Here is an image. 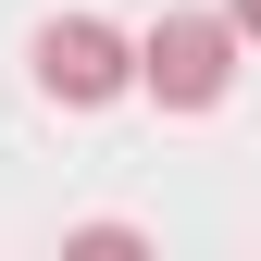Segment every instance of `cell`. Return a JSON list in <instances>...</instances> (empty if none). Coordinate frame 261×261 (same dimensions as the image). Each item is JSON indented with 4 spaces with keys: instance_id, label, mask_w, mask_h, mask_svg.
Returning <instances> with one entry per match:
<instances>
[{
    "instance_id": "7a4b0ae2",
    "label": "cell",
    "mask_w": 261,
    "mask_h": 261,
    "mask_svg": "<svg viewBox=\"0 0 261 261\" xmlns=\"http://www.w3.org/2000/svg\"><path fill=\"white\" fill-rule=\"evenodd\" d=\"M38 87H50L62 112H100V100L137 87V38L100 25V13H62V25H38Z\"/></svg>"
},
{
    "instance_id": "3957f363",
    "label": "cell",
    "mask_w": 261,
    "mask_h": 261,
    "mask_svg": "<svg viewBox=\"0 0 261 261\" xmlns=\"http://www.w3.org/2000/svg\"><path fill=\"white\" fill-rule=\"evenodd\" d=\"M224 13H237V38H261V0H224Z\"/></svg>"
},
{
    "instance_id": "6da1fadb",
    "label": "cell",
    "mask_w": 261,
    "mask_h": 261,
    "mask_svg": "<svg viewBox=\"0 0 261 261\" xmlns=\"http://www.w3.org/2000/svg\"><path fill=\"white\" fill-rule=\"evenodd\" d=\"M137 87L162 112H212L224 87H237V13H162L137 38Z\"/></svg>"
}]
</instances>
